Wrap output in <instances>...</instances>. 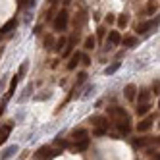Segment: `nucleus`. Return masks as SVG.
I'll use <instances>...</instances> for the list:
<instances>
[{
	"label": "nucleus",
	"instance_id": "72a5a7b5",
	"mask_svg": "<svg viewBox=\"0 0 160 160\" xmlns=\"http://www.w3.org/2000/svg\"><path fill=\"white\" fill-rule=\"evenodd\" d=\"M25 72H27V64H21V68H19V73H18V75H19V79L25 75Z\"/></svg>",
	"mask_w": 160,
	"mask_h": 160
},
{
	"label": "nucleus",
	"instance_id": "0eeeda50",
	"mask_svg": "<svg viewBox=\"0 0 160 160\" xmlns=\"http://www.w3.org/2000/svg\"><path fill=\"white\" fill-rule=\"evenodd\" d=\"M122 42V35L118 31H110L108 33V39H106V50H112L114 47H118Z\"/></svg>",
	"mask_w": 160,
	"mask_h": 160
},
{
	"label": "nucleus",
	"instance_id": "4be33fe9",
	"mask_svg": "<svg viewBox=\"0 0 160 160\" xmlns=\"http://www.w3.org/2000/svg\"><path fill=\"white\" fill-rule=\"evenodd\" d=\"M89 147V139H85V141H79V143H73V151H77V152H81V151H85V148Z\"/></svg>",
	"mask_w": 160,
	"mask_h": 160
},
{
	"label": "nucleus",
	"instance_id": "cd10ccee",
	"mask_svg": "<svg viewBox=\"0 0 160 160\" xmlns=\"http://www.w3.org/2000/svg\"><path fill=\"white\" fill-rule=\"evenodd\" d=\"M147 154L151 158H154V160H160V152H156L154 148H151V147H147Z\"/></svg>",
	"mask_w": 160,
	"mask_h": 160
},
{
	"label": "nucleus",
	"instance_id": "e433bc0d",
	"mask_svg": "<svg viewBox=\"0 0 160 160\" xmlns=\"http://www.w3.org/2000/svg\"><path fill=\"white\" fill-rule=\"evenodd\" d=\"M154 145H156V147H160V135H158V137H154Z\"/></svg>",
	"mask_w": 160,
	"mask_h": 160
},
{
	"label": "nucleus",
	"instance_id": "c85d7f7f",
	"mask_svg": "<svg viewBox=\"0 0 160 160\" xmlns=\"http://www.w3.org/2000/svg\"><path fill=\"white\" fill-rule=\"evenodd\" d=\"M87 77H89V75H87V72H79V73H77V85L85 83V81H87Z\"/></svg>",
	"mask_w": 160,
	"mask_h": 160
},
{
	"label": "nucleus",
	"instance_id": "2eb2a0df",
	"mask_svg": "<svg viewBox=\"0 0 160 160\" xmlns=\"http://www.w3.org/2000/svg\"><path fill=\"white\" fill-rule=\"evenodd\" d=\"M123 97L128 98V100H135V98H137V87H135L133 83L125 85V89H123Z\"/></svg>",
	"mask_w": 160,
	"mask_h": 160
},
{
	"label": "nucleus",
	"instance_id": "dca6fc26",
	"mask_svg": "<svg viewBox=\"0 0 160 160\" xmlns=\"http://www.w3.org/2000/svg\"><path fill=\"white\" fill-rule=\"evenodd\" d=\"M16 152H18V147H16V145H10V147H6L4 151L0 152V160H10Z\"/></svg>",
	"mask_w": 160,
	"mask_h": 160
},
{
	"label": "nucleus",
	"instance_id": "473e14b6",
	"mask_svg": "<svg viewBox=\"0 0 160 160\" xmlns=\"http://www.w3.org/2000/svg\"><path fill=\"white\" fill-rule=\"evenodd\" d=\"M104 35H106V27H98L97 29V37L98 39H104Z\"/></svg>",
	"mask_w": 160,
	"mask_h": 160
},
{
	"label": "nucleus",
	"instance_id": "4c0bfd02",
	"mask_svg": "<svg viewBox=\"0 0 160 160\" xmlns=\"http://www.w3.org/2000/svg\"><path fill=\"white\" fill-rule=\"evenodd\" d=\"M68 4H72V0H64V6H68Z\"/></svg>",
	"mask_w": 160,
	"mask_h": 160
},
{
	"label": "nucleus",
	"instance_id": "c756f323",
	"mask_svg": "<svg viewBox=\"0 0 160 160\" xmlns=\"http://www.w3.org/2000/svg\"><path fill=\"white\" fill-rule=\"evenodd\" d=\"M106 133H108V128H95V129H93V135H97V137L106 135Z\"/></svg>",
	"mask_w": 160,
	"mask_h": 160
},
{
	"label": "nucleus",
	"instance_id": "ea45409f",
	"mask_svg": "<svg viewBox=\"0 0 160 160\" xmlns=\"http://www.w3.org/2000/svg\"><path fill=\"white\" fill-rule=\"evenodd\" d=\"M158 108H160V98H158Z\"/></svg>",
	"mask_w": 160,
	"mask_h": 160
},
{
	"label": "nucleus",
	"instance_id": "f3484780",
	"mask_svg": "<svg viewBox=\"0 0 160 160\" xmlns=\"http://www.w3.org/2000/svg\"><path fill=\"white\" fill-rule=\"evenodd\" d=\"M151 102H143V104H137V108H135V114H137V116H139V118H143V116H147V114L148 112H151Z\"/></svg>",
	"mask_w": 160,
	"mask_h": 160
},
{
	"label": "nucleus",
	"instance_id": "a878e982",
	"mask_svg": "<svg viewBox=\"0 0 160 160\" xmlns=\"http://www.w3.org/2000/svg\"><path fill=\"white\" fill-rule=\"evenodd\" d=\"M116 21H118V25H120V27H128V25H129V16H125V14H123V16H120Z\"/></svg>",
	"mask_w": 160,
	"mask_h": 160
},
{
	"label": "nucleus",
	"instance_id": "a19ab883",
	"mask_svg": "<svg viewBox=\"0 0 160 160\" xmlns=\"http://www.w3.org/2000/svg\"><path fill=\"white\" fill-rule=\"evenodd\" d=\"M158 128H160V123H158Z\"/></svg>",
	"mask_w": 160,
	"mask_h": 160
},
{
	"label": "nucleus",
	"instance_id": "f704fd0d",
	"mask_svg": "<svg viewBox=\"0 0 160 160\" xmlns=\"http://www.w3.org/2000/svg\"><path fill=\"white\" fill-rule=\"evenodd\" d=\"M114 21H116L114 14H108V16H106V23H114Z\"/></svg>",
	"mask_w": 160,
	"mask_h": 160
},
{
	"label": "nucleus",
	"instance_id": "aec40b11",
	"mask_svg": "<svg viewBox=\"0 0 160 160\" xmlns=\"http://www.w3.org/2000/svg\"><path fill=\"white\" fill-rule=\"evenodd\" d=\"M137 42H139V39L133 37V35H129V37H123L120 44H123V47H128V48H133V47H137Z\"/></svg>",
	"mask_w": 160,
	"mask_h": 160
},
{
	"label": "nucleus",
	"instance_id": "1a4fd4ad",
	"mask_svg": "<svg viewBox=\"0 0 160 160\" xmlns=\"http://www.w3.org/2000/svg\"><path fill=\"white\" fill-rule=\"evenodd\" d=\"M70 139H72L73 143L85 141V139H89V131H87L85 128H77V129H73V131L70 133Z\"/></svg>",
	"mask_w": 160,
	"mask_h": 160
},
{
	"label": "nucleus",
	"instance_id": "a211bd4d",
	"mask_svg": "<svg viewBox=\"0 0 160 160\" xmlns=\"http://www.w3.org/2000/svg\"><path fill=\"white\" fill-rule=\"evenodd\" d=\"M66 44H68V39L62 35V37H58V39H56V42H54V48H52V50H56L58 54H62V52H64V48H66Z\"/></svg>",
	"mask_w": 160,
	"mask_h": 160
},
{
	"label": "nucleus",
	"instance_id": "39448f33",
	"mask_svg": "<svg viewBox=\"0 0 160 160\" xmlns=\"http://www.w3.org/2000/svg\"><path fill=\"white\" fill-rule=\"evenodd\" d=\"M152 123H154V118L147 114V116H143V118L139 120V123H137V131H139V133H147L148 129L152 128Z\"/></svg>",
	"mask_w": 160,
	"mask_h": 160
},
{
	"label": "nucleus",
	"instance_id": "9d476101",
	"mask_svg": "<svg viewBox=\"0 0 160 160\" xmlns=\"http://www.w3.org/2000/svg\"><path fill=\"white\" fill-rule=\"evenodd\" d=\"M14 122H8V123H4L2 128H0V147H2L6 141H8V137H10V133H12V129H14Z\"/></svg>",
	"mask_w": 160,
	"mask_h": 160
},
{
	"label": "nucleus",
	"instance_id": "6ab92c4d",
	"mask_svg": "<svg viewBox=\"0 0 160 160\" xmlns=\"http://www.w3.org/2000/svg\"><path fill=\"white\" fill-rule=\"evenodd\" d=\"M54 42H56L54 35H52V33H48V35H44V39H42V47L47 48V50H52L54 48Z\"/></svg>",
	"mask_w": 160,
	"mask_h": 160
},
{
	"label": "nucleus",
	"instance_id": "c9c22d12",
	"mask_svg": "<svg viewBox=\"0 0 160 160\" xmlns=\"http://www.w3.org/2000/svg\"><path fill=\"white\" fill-rule=\"evenodd\" d=\"M4 112H6V102L2 100V104H0V118L4 116Z\"/></svg>",
	"mask_w": 160,
	"mask_h": 160
},
{
	"label": "nucleus",
	"instance_id": "9b49d317",
	"mask_svg": "<svg viewBox=\"0 0 160 160\" xmlns=\"http://www.w3.org/2000/svg\"><path fill=\"white\" fill-rule=\"evenodd\" d=\"M18 83H19V75H14L12 79H10V85H8V91H6V95H4V102H8L10 98L14 97V93H16V87H18Z\"/></svg>",
	"mask_w": 160,
	"mask_h": 160
},
{
	"label": "nucleus",
	"instance_id": "5701e85b",
	"mask_svg": "<svg viewBox=\"0 0 160 160\" xmlns=\"http://www.w3.org/2000/svg\"><path fill=\"white\" fill-rule=\"evenodd\" d=\"M35 4H37V0H19V8L21 10H31Z\"/></svg>",
	"mask_w": 160,
	"mask_h": 160
},
{
	"label": "nucleus",
	"instance_id": "79ce46f5",
	"mask_svg": "<svg viewBox=\"0 0 160 160\" xmlns=\"http://www.w3.org/2000/svg\"><path fill=\"white\" fill-rule=\"evenodd\" d=\"M0 37H2V35H0Z\"/></svg>",
	"mask_w": 160,
	"mask_h": 160
},
{
	"label": "nucleus",
	"instance_id": "58836bf2",
	"mask_svg": "<svg viewBox=\"0 0 160 160\" xmlns=\"http://www.w3.org/2000/svg\"><path fill=\"white\" fill-rule=\"evenodd\" d=\"M50 2H52V4H56V0H50Z\"/></svg>",
	"mask_w": 160,
	"mask_h": 160
},
{
	"label": "nucleus",
	"instance_id": "f03ea898",
	"mask_svg": "<svg viewBox=\"0 0 160 160\" xmlns=\"http://www.w3.org/2000/svg\"><path fill=\"white\" fill-rule=\"evenodd\" d=\"M158 23H160V18H156V19H145V21H141V23H137L135 31H137V35H147L148 31L156 29Z\"/></svg>",
	"mask_w": 160,
	"mask_h": 160
},
{
	"label": "nucleus",
	"instance_id": "7ed1b4c3",
	"mask_svg": "<svg viewBox=\"0 0 160 160\" xmlns=\"http://www.w3.org/2000/svg\"><path fill=\"white\" fill-rule=\"evenodd\" d=\"M106 116H108V120H112V122H118V120L128 118V112H125L122 106H108V108H106Z\"/></svg>",
	"mask_w": 160,
	"mask_h": 160
},
{
	"label": "nucleus",
	"instance_id": "412c9836",
	"mask_svg": "<svg viewBox=\"0 0 160 160\" xmlns=\"http://www.w3.org/2000/svg\"><path fill=\"white\" fill-rule=\"evenodd\" d=\"M95 44H97V39H95L93 35H89V37L85 39V42H83V48L89 52V50H93V48H95Z\"/></svg>",
	"mask_w": 160,
	"mask_h": 160
},
{
	"label": "nucleus",
	"instance_id": "f8f14e48",
	"mask_svg": "<svg viewBox=\"0 0 160 160\" xmlns=\"http://www.w3.org/2000/svg\"><path fill=\"white\" fill-rule=\"evenodd\" d=\"M16 27H18V18H10L6 23L0 27V35H8V33H10V31H14Z\"/></svg>",
	"mask_w": 160,
	"mask_h": 160
},
{
	"label": "nucleus",
	"instance_id": "f257e3e1",
	"mask_svg": "<svg viewBox=\"0 0 160 160\" xmlns=\"http://www.w3.org/2000/svg\"><path fill=\"white\" fill-rule=\"evenodd\" d=\"M68 27H70V14H68V10L56 12V16L52 18V29L58 33H64Z\"/></svg>",
	"mask_w": 160,
	"mask_h": 160
},
{
	"label": "nucleus",
	"instance_id": "b1692460",
	"mask_svg": "<svg viewBox=\"0 0 160 160\" xmlns=\"http://www.w3.org/2000/svg\"><path fill=\"white\" fill-rule=\"evenodd\" d=\"M154 12H156V4H154V0H148V2H147V6H145V14L152 16Z\"/></svg>",
	"mask_w": 160,
	"mask_h": 160
},
{
	"label": "nucleus",
	"instance_id": "393cba45",
	"mask_svg": "<svg viewBox=\"0 0 160 160\" xmlns=\"http://www.w3.org/2000/svg\"><path fill=\"white\" fill-rule=\"evenodd\" d=\"M118 70H120V62H114L112 66H108L106 70H104V73H106V75H112V73H116Z\"/></svg>",
	"mask_w": 160,
	"mask_h": 160
},
{
	"label": "nucleus",
	"instance_id": "ddd939ff",
	"mask_svg": "<svg viewBox=\"0 0 160 160\" xmlns=\"http://www.w3.org/2000/svg\"><path fill=\"white\" fill-rule=\"evenodd\" d=\"M79 64H81V52H73V54L70 56V62L66 64V68H68L70 72H73Z\"/></svg>",
	"mask_w": 160,
	"mask_h": 160
},
{
	"label": "nucleus",
	"instance_id": "423d86ee",
	"mask_svg": "<svg viewBox=\"0 0 160 160\" xmlns=\"http://www.w3.org/2000/svg\"><path fill=\"white\" fill-rule=\"evenodd\" d=\"M135 148H147V147H151L154 145V137H148V135H141V137H137V139L131 141Z\"/></svg>",
	"mask_w": 160,
	"mask_h": 160
},
{
	"label": "nucleus",
	"instance_id": "bb28decb",
	"mask_svg": "<svg viewBox=\"0 0 160 160\" xmlns=\"http://www.w3.org/2000/svg\"><path fill=\"white\" fill-rule=\"evenodd\" d=\"M95 89H97L95 85H87V87H85V93H83L81 97H83V98H89L91 95H95Z\"/></svg>",
	"mask_w": 160,
	"mask_h": 160
},
{
	"label": "nucleus",
	"instance_id": "4468645a",
	"mask_svg": "<svg viewBox=\"0 0 160 160\" xmlns=\"http://www.w3.org/2000/svg\"><path fill=\"white\" fill-rule=\"evenodd\" d=\"M151 89H141V91H137V104H143V102H148L151 100Z\"/></svg>",
	"mask_w": 160,
	"mask_h": 160
},
{
	"label": "nucleus",
	"instance_id": "7c9ffc66",
	"mask_svg": "<svg viewBox=\"0 0 160 160\" xmlns=\"http://www.w3.org/2000/svg\"><path fill=\"white\" fill-rule=\"evenodd\" d=\"M151 91H152V95H160V81H154L152 87H151Z\"/></svg>",
	"mask_w": 160,
	"mask_h": 160
},
{
	"label": "nucleus",
	"instance_id": "20e7f679",
	"mask_svg": "<svg viewBox=\"0 0 160 160\" xmlns=\"http://www.w3.org/2000/svg\"><path fill=\"white\" fill-rule=\"evenodd\" d=\"M114 128L118 129V133H120V135H129V133L133 131V125H131L129 116H128V118H123V120L114 122Z\"/></svg>",
	"mask_w": 160,
	"mask_h": 160
},
{
	"label": "nucleus",
	"instance_id": "2f4dec72",
	"mask_svg": "<svg viewBox=\"0 0 160 160\" xmlns=\"http://www.w3.org/2000/svg\"><path fill=\"white\" fill-rule=\"evenodd\" d=\"M81 64L83 66H91V56L89 54H81Z\"/></svg>",
	"mask_w": 160,
	"mask_h": 160
},
{
	"label": "nucleus",
	"instance_id": "6e6552de",
	"mask_svg": "<svg viewBox=\"0 0 160 160\" xmlns=\"http://www.w3.org/2000/svg\"><path fill=\"white\" fill-rule=\"evenodd\" d=\"M87 122L93 123L95 128H108L110 129V120H108V116H91Z\"/></svg>",
	"mask_w": 160,
	"mask_h": 160
}]
</instances>
